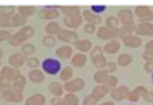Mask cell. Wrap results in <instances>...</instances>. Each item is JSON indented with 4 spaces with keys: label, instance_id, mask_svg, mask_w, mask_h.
Wrapping results in <instances>:
<instances>
[{
    "label": "cell",
    "instance_id": "6da1fadb",
    "mask_svg": "<svg viewBox=\"0 0 153 105\" xmlns=\"http://www.w3.org/2000/svg\"><path fill=\"white\" fill-rule=\"evenodd\" d=\"M42 69H44L47 74H50V75H56V74L60 72L62 63H60L57 59H45V60L42 62Z\"/></svg>",
    "mask_w": 153,
    "mask_h": 105
},
{
    "label": "cell",
    "instance_id": "7a4b0ae2",
    "mask_svg": "<svg viewBox=\"0 0 153 105\" xmlns=\"http://www.w3.org/2000/svg\"><path fill=\"white\" fill-rule=\"evenodd\" d=\"M92 9L95 11V12H102V11H105V6H92Z\"/></svg>",
    "mask_w": 153,
    "mask_h": 105
},
{
    "label": "cell",
    "instance_id": "277c9868",
    "mask_svg": "<svg viewBox=\"0 0 153 105\" xmlns=\"http://www.w3.org/2000/svg\"><path fill=\"white\" fill-rule=\"evenodd\" d=\"M128 105H132V104H128Z\"/></svg>",
    "mask_w": 153,
    "mask_h": 105
},
{
    "label": "cell",
    "instance_id": "8992f818",
    "mask_svg": "<svg viewBox=\"0 0 153 105\" xmlns=\"http://www.w3.org/2000/svg\"><path fill=\"white\" fill-rule=\"evenodd\" d=\"M152 80H153V77H152Z\"/></svg>",
    "mask_w": 153,
    "mask_h": 105
},
{
    "label": "cell",
    "instance_id": "5b68a950",
    "mask_svg": "<svg viewBox=\"0 0 153 105\" xmlns=\"http://www.w3.org/2000/svg\"><path fill=\"white\" fill-rule=\"evenodd\" d=\"M0 54H2V51H0Z\"/></svg>",
    "mask_w": 153,
    "mask_h": 105
},
{
    "label": "cell",
    "instance_id": "3957f363",
    "mask_svg": "<svg viewBox=\"0 0 153 105\" xmlns=\"http://www.w3.org/2000/svg\"><path fill=\"white\" fill-rule=\"evenodd\" d=\"M8 36V33L6 32H0V41H2V39H5Z\"/></svg>",
    "mask_w": 153,
    "mask_h": 105
}]
</instances>
